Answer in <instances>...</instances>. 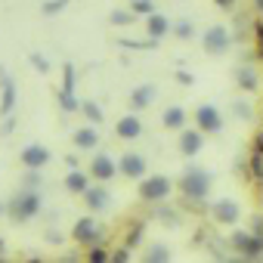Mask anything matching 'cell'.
Segmentation results:
<instances>
[{"label":"cell","mask_w":263,"mask_h":263,"mask_svg":"<svg viewBox=\"0 0 263 263\" xmlns=\"http://www.w3.org/2000/svg\"><path fill=\"white\" fill-rule=\"evenodd\" d=\"M4 214H7V201H4V198H0V217H4Z\"/></svg>","instance_id":"ee69618b"},{"label":"cell","mask_w":263,"mask_h":263,"mask_svg":"<svg viewBox=\"0 0 263 263\" xmlns=\"http://www.w3.org/2000/svg\"><path fill=\"white\" fill-rule=\"evenodd\" d=\"M13 127H16V115H7V118H4V127H0V134L10 137V134H13Z\"/></svg>","instance_id":"74e56055"},{"label":"cell","mask_w":263,"mask_h":263,"mask_svg":"<svg viewBox=\"0 0 263 263\" xmlns=\"http://www.w3.org/2000/svg\"><path fill=\"white\" fill-rule=\"evenodd\" d=\"M254 10H257V13L263 16V0H254Z\"/></svg>","instance_id":"b9f144b4"},{"label":"cell","mask_w":263,"mask_h":263,"mask_svg":"<svg viewBox=\"0 0 263 263\" xmlns=\"http://www.w3.org/2000/svg\"><path fill=\"white\" fill-rule=\"evenodd\" d=\"M248 171H251V177L254 180H263V155H251V161H248Z\"/></svg>","instance_id":"f546056e"},{"label":"cell","mask_w":263,"mask_h":263,"mask_svg":"<svg viewBox=\"0 0 263 263\" xmlns=\"http://www.w3.org/2000/svg\"><path fill=\"white\" fill-rule=\"evenodd\" d=\"M235 84H238L241 93H257V90H260V74H257V68H254V65H238V68H235Z\"/></svg>","instance_id":"44dd1931"},{"label":"cell","mask_w":263,"mask_h":263,"mask_svg":"<svg viewBox=\"0 0 263 263\" xmlns=\"http://www.w3.org/2000/svg\"><path fill=\"white\" fill-rule=\"evenodd\" d=\"M214 7H220V10H232V7H235V0H214Z\"/></svg>","instance_id":"ab89813d"},{"label":"cell","mask_w":263,"mask_h":263,"mask_svg":"<svg viewBox=\"0 0 263 263\" xmlns=\"http://www.w3.org/2000/svg\"><path fill=\"white\" fill-rule=\"evenodd\" d=\"M84 257H87V263H105V260H111V254H108L102 245H90Z\"/></svg>","instance_id":"4316f807"},{"label":"cell","mask_w":263,"mask_h":263,"mask_svg":"<svg viewBox=\"0 0 263 263\" xmlns=\"http://www.w3.org/2000/svg\"><path fill=\"white\" fill-rule=\"evenodd\" d=\"M4 254H7V241H4V238H0V257H4Z\"/></svg>","instance_id":"7bdbcfd3"},{"label":"cell","mask_w":263,"mask_h":263,"mask_svg":"<svg viewBox=\"0 0 263 263\" xmlns=\"http://www.w3.org/2000/svg\"><path fill=\"white\" fill-rule=\"evenodd\" d=\"M143 232H146V226H143V223H134V229H130V235H127V241H124V245H130V248H134V245L143 238Z\"/></svg>","instance_id":"1f68e13d"},{"label":"cell","mask_w":263,"mask_h":263,"mask_svg":"<svg viewBox=\"0 0 263 263\" xmlns=\"http://www.w3.org/2000/svg\"><path fill=\"white\" fill-rule=\"evenodd\" d=\"M251 152H257V155H263V127L254 134V140H251Z\"/></svg>","instance_id":"8d00e7d4"},{"label":"cell","mask_w":263,"mask_h":263,"mask_svg":"<svg viewBox=\"0 0 263 263\" xmlns=\"http://www.w3.org/2000/svg\"><path fill=\"white\" fill-rule=\"evenodd\" d=\"M90 171H81V167H68V174H65V180H62V186H65V192H71V195H84L87 189H90Z\"/></svg>","instance_id":"d6986e66"},{"label":"cell","mask_w":263,"mask_h":263,"mask_svg":"<svg viewBox=\"0 0 263 263\" xmlns=\"http://www.w3.org/2000/svg\"><path fill=\"white\" fill-rule=\"evenodd\" d=\"M71 143H74V149H81V152H93V149H99V127H96V124L78 127L74 134H71Z\"/></svg>","instance_id":"e0dca14e"},{"label":"cell","mask_w":263,"mask_h":263,"mask_svg":"<svg viewBox=\"0 0 263 263\" xmlns=\"http://www.w3.org/2000/svg\"><path fill=\"white\" fill-rule=\"evenodd\" d=\"M204 130H198V127H183L180 130V137H177V149H180V155L183 158H195L201 149H204Z\"/></svg>","instance_id":"5bb4252c"},{"label":"cell","mask_w":263,"mask_h":263,"mask_svg":"<svg viewBox=\"0 0 263 263\" xmlns=\"http://www.w3.org/2000/svg\"><path fill=\"white\" fill-rule=\"evenodd\" d=\"M71 241H74V245H81V248L102 245V241H105V226L96 220V214L78 217V220H74V226H71Z\"/></svg>","instance_id":"277c9868"},{"label":"cell","mask_w":263,"mask_h":263,"mask_svg":"<svg viewBox=\"0 0 263 263\" xmlns=\"http://www.w3.org/2000/svg\"><path fill=\"white\" fill-rule=\"evenodd\" d=\"M134 19H137V13H134V10H111V13H108V22H111V25H118V28L134 25Z\"/></svg>","instance_id":"d4e9b609"},{"label":"cell","mask_w":263,"mask_h":263,"mask_svg":"<svg viewBox=\"0 0 263 263\" xmlns=\"http://www.w3.org/2000/svg\"><path fill=\"white\" fill-rule=\"evenodd\" d=\"M229 47H232V31L226 25H211L201 34V50L208 56H223V53H229Z\"/></svg>","instance_id":"ba28073f"},{"label":"cell","mask_w":263,"mask_h":263,"mask_svg":"<svg viewBox=\"0 0 263 263\" xmlns=\"http://www.w3.org/2000/svg\"><path fill=\"white\" fill-rule=\"evenodd\" d=\"M81 111H84V118H87L90 124H96V127L105 121V115H102V105H99V102H93V99H84V102H81Z\"/></svg>","instance_id":"cb8c5ba5"},{"label":"cell","mask_w":263,"mask_h":263,"mask_svg":"<svg viewBox=\"0 0 263 263\" xmlns=\"http://www.w3.org/2000/svg\"><path fill=\"white\" fill-rule=\"evenodd\" d=\"M211 183H214L211 174L198 164H186V171L180 174V192L186 201H195V204H201L211 195Z\"/></svg>","instance_id":"7a4b0ae2"},{"label":"cell","mask_w":263,"mask_h":263,"mask_svg":"<svg viewBox=\"0 0 263 263\" xmlns=\"http://www.w3.org/2000/svg\"><path fill=\"white\" fill-rule=\"evenodd\" d=\"M229 245H232V251H235L241 260H263V232L235 229V232L229 235Z\"/></svg>","instance_id":"5b68a950"},{"label":"cell","mask_w":263,"mask_h":263,"mask_svg":"<svg viewBox=\"0 0 263 263\" xmlns=\"http://www.w3.org/2000/svg\"><path fill=\"white\" fill-rule=\"evenodd\" d=\"M87 171H90V177H93L96 183H111V180L118 177V161H115L108 152H93Z\"/></svg>","instance_id":"9c48e42d"},{"label":"cell","mask_w":263,"mask_h":263,"mask_svg":"<svg viewBox=\"0 0 263 263\" xmlns=\"http://www.w3.org/2000/svg\"><path fill=\"white\" fill-rule=\"evenodd\" d=\"M152 102H155V87H152V84H140V87L130 90V96H127L130 111H143V108H149Z\"/></svg>","instance_id":"ffe728a7"},{"label":"cell","mask_w":263,"mask_h":263,"mask_svg":"<svg viewBox=\"0 0 263 263\" xmlns=\"http://www.w3.org/2000/svg\"><path fill=\"white\" fill-rule=\"evenodd\" d=\"M186 121H189V111L183 108V105H167L164 111H161V124H164V130H180L186 127Z\"/></svg>","instance_id":"7402d4cb"},{"label":"cell","mask_w":263,"mask_h":263,"mask_svg":"<svg viewBox=\"0 0 263 263\" xmlns=\"http://www.w3.org/2000/svg\"><path fill=\"white\" fill-rule=\"evenodd\" d=\"M177 84L192 87V84H195V74H189V71H183V68H180V71H177Z\"/></svg>","instance_id":"f35d334b"},{"label":"cell","mask_w":263,"mask_h":263,"mask_svg":"<svg viewBox=\"0 0 263 263\" xmlns=\"http://www.w3.org/2000/svg\"><path fill=\"white\" fill-rule=\"evenodd\" d=\"M65 167H78V155H65Z\"/></svg>","instance_id":"60d3db41"},{"label":"cell","mask_w":263,"mask_h":263,"mask_svg":"<svg viewBox=\"0 0 263 263\" xmlns=\"http://www.w3.org/2000/svg\"><path fill=\"white\" fill-rule=\"evenodd\" d=\"M143 28H146V34H149V37L161 41V37H167V34L174 31V22H171L164 13H158V10H155L152 16H146V19H143Z\"/></svg>","instance_id":"ac0fdd59"},{"label":"cell","mask_w":263,"mask_h":263,"mask_svg":"<svg viewBox=\"0 0 263 263\" xmlns=\"http://www.w3.org/2000/svg\"><path fill=\"white\" fill-rule=\"evenodd\" d=\"M16 102H19V87L16 81L7 74V68H0V115H13L16 111Z\"/></svg>","instance_id":"9a60e30c"},{"label":"cell","mask_w":263,"mask_h":263,"mask_svg":"<svg viewBox=\"0 0 263 263\" xmlns=\"http://www.w3.org/2000/svg\"><path fill=\"white\" fill-rule=\"evenodd\" d=\"M28 62H31V65H34V68H37L41 74H50V59H44V56L31 53V56H28Z\"/></svg>","instance_id":"4dcf8cb0"},{"label":"cell","mask_w":263,"mask_h":263,"mask_svg":"<svg viewBox=\"0 0 263 263\" xmlns=\"http://www.w3.org/2000/svg\"><path fill=\"white\" fill-rule=\"evenodd\" d=\"M211 220H214L217 226H235V223L241 220L238 201H235V198H217V201L211 204Z\"/></svg>","instance_id":"4fadbf2b"},{"label":"cell","mask_w":263,"mask_h":263,"mask_svg":"<svg viewBox=\"0 0 263 263\" xmlns=\"http://www.w3.org/2000/svg\"><path fill=\"white\" fill-rule=\"evenodd\" d=\"M192 121H195L198 130H204L208 137H211V134H223V127H226V118H223V111H220L214 102H201V105L192 111Z\"/></svg>","instance_id":"8992f818"},{"label":"cell","mask_w":263,"mask_h":263,"mask_svg":"<svg viewBox=\"0 0 263 263\" xmlns=\"http://www.w3.org/2000/svg\"><path fill=\"white\" fill-rule=\"evenodd\" d=\"M171 248L167 245H161V241H155V245H149V251L143 254V260L146 263H171Z\"/></svg>","instance_id":"603a6c76"},{"label":"cell","mask_w":263,"mask_h":263,"mask_svg":"<svg viewBox=\"0 0 263 263\" xmlns=\"http://www.w3.org/2000/svg\"><path fill=\"white\" fill-rule=\"evenodd\" d=\"M68 4H71V0H44V4H41V13H44V16H59Z\"/></svg>","instance_id":"83f0119b"},{"label":"cell","mask_w":263,"mask_h":263,"mask_svg":"<svg viewBox=\"0 0 263 263\" xmlns=\"http://www.w3.org/2000/svg\"><path fill=\"white\" fill-rule=\"evenodd\" d=\"M130 260V245H124V248H115L111 251V263H127Z\"/></svg>","instance_id":"836d02e7"},{"label":"cell","mask_w":263,"mask_h":263,"mask_svg":"<svg viewBox=\"0 0 263 263\" xmlns=\"http://www.w3.org/2000/svg\"><path fill=\"white\" fill-rule=\"evenodd\" d=\"M174 37H180V41H189L192 34H195V25H192V19H180V22H174V31H171Z\"/></svg>","instance_id":"484cf974"},{"label":"cell","mask_w":263,"mask_h":263,"mask_svg":"<svg viewBox=\"0 0 263 263\" xmlns=\"http://www.w3.org/2000/svg\"><path fill=\"white\" fill-rule=\"evenodd\" d=\"M232 111H235V115H238V118H251V105H248V102H245V99H241V102H238V99H235V102H232Z\"/></svg>","instance_id":"d590c367"},{"label":"cell","mask_w":263,"mask_h":263,"mask_svg":"<svg viewBox=\"0 0 263 263\" xmlns=\"http://www.w3.org/2000/svg\"><path fill=\"white\" fill-rule=\"evenodd\" d=\"M41 211H44V192H41V189H25V186H19V192L7 201V217H10L13 223H28V220H34Z\"/></svg>","instance_id":"6da1fadb"},{"label":"cell","mask_w":263,"mask_h":263,"mask_svg":"<svg viewBox=\"0 0 263 263\" xmlns=\"http://www.w3.org/2000/svg\"><path fill=\"white\" fill-rule=\"evenodd\" d=\"M50 161H53V152H50L47 146H41V143H28V146H22V152H19V164H22L25 171H44Z\"/></svg>","instance_id":"8fae6325"},{"label":"cell","mask_w":263,"mask_h":263,"mask_svg":"<svg viewBox=\"0 0 263 263\" xmlns=\"http://www.w3.org/2000/svg\"><path fill=\"white\" fill-rule=\"evenodd\" d=\"M84 204H87V211L90 214H102V211H108L111 208V192L105 189V183H90V189L84 192Z\"/></svg>","instance_id":"2e32d148"},{"label":"cell","mask_w":263,"mask_h":263,"mask_svg":"<svg viewBox=\"0 0 263 263\" xmlns=\"http://www.w3.org/2000/svg\"><path fill=\"white\" fill-rule=\"evenodd\" d=\"M22 186H25V189H41V174H37V171H25Z\"/></svg>","instance_id":"d6a6232c"},{"label":"cell","mask_w":263,"mask_h":263,"mask_svg":"<svg viewBox=\"0 0 263 263\" xmlns=\"http://www.w3.org/2000/svg\"><path fill=\"white\" fill-rule=\"evenodd\" d=\"M130 10H134L137 16H152L155 13V0H130Z\"/></svg>","instance_id":"f1b7e54d"},{"label":"cell","mask_w":263,"mask_h":263,"mask_svg":"<svg viewBox=\"0 0 263 263\" xmlns=\"http://www.w3.org/2000/svg\"><path fill=\"white\" fill-rule=\"evenodd\" d=\"M260 201H263V198H260Z\"/></svg>","instance_id":"f6af8a7d"},{"label":"cell","mask_w":263,"mask_h":263,"mask_svg":"<svg viewBox=\"0 0 263 263\" xmlns=\"http://www.w3.org/2000/svg\"><path fill=\"white\" fill-rule=\"evenodd\" d=\"M143 134H146V124H143L140 111H127V115H121L118 124H115V137L124 140V143H134V140H140Z\"/></svg>","instance_id":"30bf717a"},{"label":"cell","mask_w":263,"mask_h":263,"mask_svg":"<svg viewBox=\"0 0 263 263\" xmlns=\"http://www.w3.org/2000/svg\"><path fill=\"white\" fill-rule=\"evenodd\" d=\"M254 44H257V56L263 59V22L254 25Z\"/></svg>","instance_id":"e575fe53"},{"label":"cell","mask_w":263,"mask_h":263,"mask_svg":"<svg viewBox=\"0 0 263 263\" xmlns=\"http://www.w3.org/2000/svg\"><path fill=\"white\" fill-rule=\"evenodd\" d=\"M74 81H78V71H74L71 62H65L62 65V87H59V108L68 111V115L81 111V99L74 93Z\"/></svg>","instance_id":"52a82bcc"},{"label":"cell","mask_w":263,"mask_h":263,"mask_svg":"<svg viewBox=\"0 0 263 263\" xmlns=\"http://www.w3.org/2000/svg\"><path fill=\"white\" fill-rule=\"evenodd\" d=\"M171 192H174V180L164 177V174H146L137 186V195L146 204H161V201L171 198Z\"/></svg>","instance_id":"3957f363"},{"label":"cell","mask_w":263,"mask_h":263,"mask_svg":"<svg viewBox=\"0 0 263 263\" xmlns=\"http://www.w3.org/2000/svg\"><path fill=\"white\" fill-rule=\"evenodd\" d=\"M118 174L124 180H143L149 174V161L140 155V152H121L118 158Z\"/></svg>","instance_id":"7c38bea8"}]
</instances>
